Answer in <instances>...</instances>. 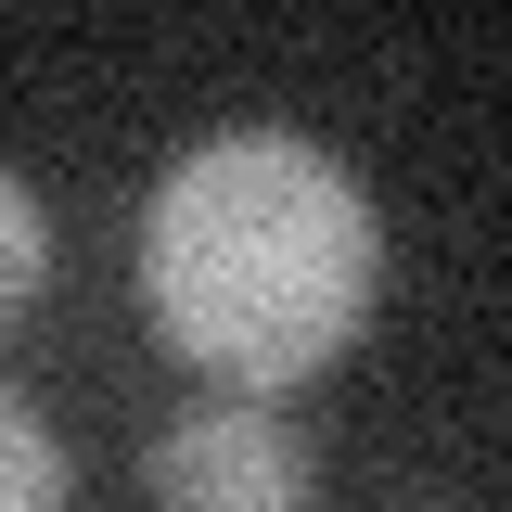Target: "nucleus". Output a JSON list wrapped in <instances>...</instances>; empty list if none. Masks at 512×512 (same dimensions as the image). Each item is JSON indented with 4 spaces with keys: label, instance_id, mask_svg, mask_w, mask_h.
I'll use <instances>...</instances> for the list:
<instances>
[{
    "label": "nucleus",
    "instance_id": "obj_1",
    "mask_svg": "<svg viewBox=\"0 0 512 512\" xmlns=\"http://www.w3.org/2000/svg\"><path fill=\"white\" fill-rule=\"evenodd\" d=\"M384 295V218L320 141L282 128H231L167 167L154 218H141V308L192 372L282 397V384L333 372Z\"/></svg>",
    "mask_w": 512,
    "mask_h": 512
},
{
    "label": "nucleus",
    "instance_id": "obj_2",
    "mask_svg": "<svg viewBox=\"0 0 512 512\" xmlns=\"http://www.w3.org/2000/svg\"><path fill=\"white\" fill-rule=\"evenodd\" d=\"M154 512H308V448L269 410H192L154 436Z\"/></svg>",
    "mask_w": 512,
    "mask_h": 512
},
{
    "label": "nucleus",
    "instance_id": "obj_3",
    "mask_svg": "<svg viewBox=\"0 0 512 512\" xmlns=\"http://www.w3.org/2000/svg\"><path fill=\"white\" fill-rule=\"evenodd\" d=\"M0 474H13V512H77V461L52 448V423L26 397L0 410Z\"/></svg>",
    "mask_w": 512,
    "mask_h": 512
},
{
    "label": "nucleus",
    "instance_id": "obj_4",
    "mask_svg": "<svg viewBox=\"0 0 512 512\" xmlns=\"http://www.w3.org/2000/svg\"><path fill=\"white\" fill-rule=\"evenodd\" d=\"M39 269H52V218H39V192H26V180H0V295L39 308Z\"/></svg>",
    "mask_w": 512,
    "mask_h": 512
}]
</instances>
